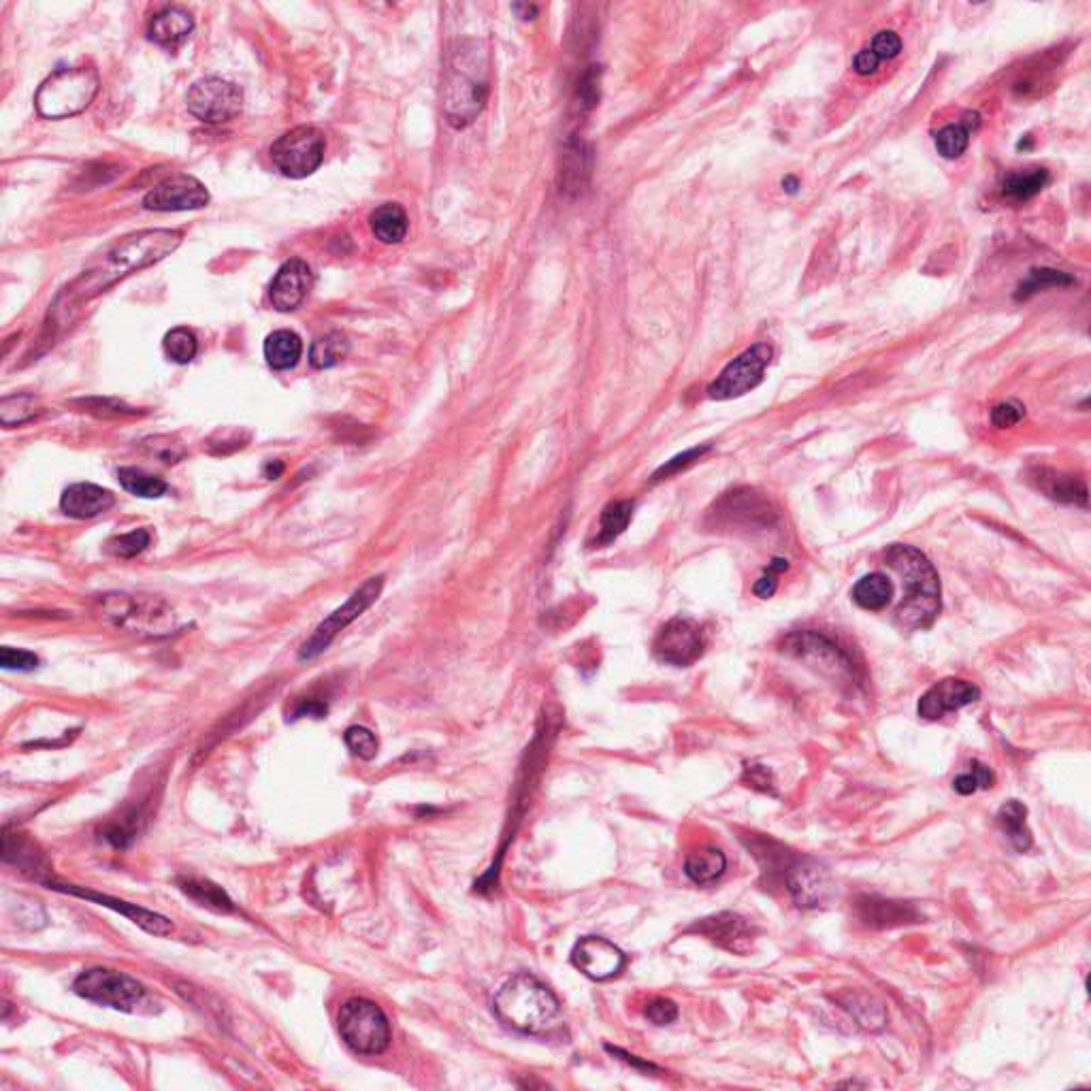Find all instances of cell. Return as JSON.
<instances>
[{
	"instance_id": "cell-14",
	"label": "cell",
	"mask_w": 1091,
	"mask_h": 1091,
	"mask_svg": "<svg viewBox=\"0 0 1091 1091\" xmlns=\"http://www.w3.org/2000/svg\"><path fill=\"white\" fill-rule=\"evenodd\" d=\"M706 633L689 618L667 621L653 642V653L661 663L689 667L704 655Z\"/></svg>"
},
{
	"instance_id": "cell-57",
	"label": "cell",
	"mask_w": 1091,
	"mask_h": 1091,
	"mask_svg": "<svg viewBox=\"0 0 1091 1091\" xmlns=\"http://www.w3.org/2000/svg\"><path fill=\"white\" fill-rule=\"evenodd\" d=\"M606 1049H608L612 1055L621 1057V1060H625L627 1064H633L635 1068H642V1070H657L650 1062H642V1060H638V1057L631 1055V1053H627V1051H623V1049H614V1047H606Z\"/></svg>"
},
{
	"instance_id": "cell-47",
	"label": "cell",
	"mask_w": 1091,
	"mask_h": 1091,
	"mask_svg": "<svg viewBox=\"0 0 1091 1091\" xmlns=\"http://www.w3.org/2000/svg\"><path fill=\"white\" fill-rule=\"evenodd\" d=\"M143 446L152 454V457H156L158 461L167 465H173L186 457V450L179 444H175L171 437H150L145 439Z\"/></svg>"
},
{
	"instance_id": "cell-59",
	"label": "cell",
	"mask_w": 1091,
	"mask_h": 1091,
	"mask_svg": "<svg viewBox=\"0 0 1091 1091\" xmlns=\"http://www.w3.org/2000/svg\"><path fill=\"white\" fill-rule=\"evenodd\" d=\"M512 9H514L516 13H520L518 18H523V20H533L535 15H537V7H529V5H514Z\"/></svg>"
},
{
	"instance_id": "cell-17",
	"label": "cell",
	"mask_w": 1091,
	"mask_h": 1091,
	"mask_svg": "<svg viewBox=\"0 0 1091 1091\" xmlns=\"http://www.w3.org/2000/svg\"><path fill=\"white\" fill-rule=\"evenodd\" d=\"M45 885L50 887V889H54V891L71 893V895H75V898L88 900V902H94V904H99V906H105V908L113 910V913H120V915H124L126 919L133 921L137 927H141L143 932H148V934H152V936H171V934H173V923H171V919L154 913V910H148V908H143V906H137V904H130V902L118 900V898H111V895H107V893H99V891H90V889H84V887H77V885H58V883H45Z\"/></svg>"
},
{
	"instance_id": "cell-38",
	"label": "cell",
	"mask_w": 1091,
	"mask_h": 1091,
	"mask_svg": "<svg viewBox=\"0 0 1091 1091\" xmlns=\"http://www.w3.org/2000/svg\"><path fill=\"white\" fill-rule=\"evenodd\" d=\"M41 414V403L35 395H11L0 401V420L3 427L11 429Z\"/></svg>"
},
{
	"instance_id": "cell-7",
	"label": "cell",
	"mask_w": 1091,
	"mask_h": 1091,
	"mask_svg": "<svg viewBox=\"0 0 1091 1091\" xmlns=\"http://www.w3.org/2000/svg\"><path fill=\"white\" fill-rule=\"evenodd\" d=\"M341 1040L358 1055H382L390 1047V1025L382 1008L365 998L341 1004L337 1015Z\"/></svg>"
},
{
	"instance_id": "cell-31",
	"label": "cell",
	"mask_w": 1091,
	"mask_h": 1091,
	"mask_svg": "<svg viewBox=\"0 0 1091 1091\" xmlns=\"http://www.w3.org/2000/svg\"><path fill=\"white\" fill-rule=\"evenodd\" d=\"M893 593H895V589H893L891 580L885 574L874 572V574L863 576L853 586V601L863 610L881 612L891 604Z\"/></svg>"
},
{
	"instance_id": "cell-44",
	"label": "cell",
	"mask_w": 1091,
	"mask_h": 1091,
	"mask_svg": "<svg viewBox=\"0 0 1091 1091\" xmlns=\"http://www.w3.org/2000/svg\"><path fill=\"white\" fill-rule=\"evenodd\" d=\"M344 742L346 746L352 751V755H356L358 759H365V761H371L373 757L378 755V738L373 736V731H369L367 727H361V725H352L346 729L344 734Z\"/></svg>"
},
{
	"instance_id": "cell-50",
	"label": "cell",
	"mask_w": 1091,
	"mask_h": 1091,
	"mask_svg": "<svg viewBox=\"0 0 1091 1091\" xmlns=\"http://www.w3.org/2000/svg\"><path fill=\"white\" fill-rule=\"evenodd\" d=\"M1023 416H1025V410H1023V405L1017 403V401L998 403L991 410V422H993V427H998V429H1008V427L1019 425V422L1023 420Z\"/></svg>"
},
{
	"instance_id": "cell-11",
	"label": "cell",
	"mask_w": 1091,
	"mask_h": 1091,
	"mask_svg": "<svg viewBox=\"0 0 1091 1091\" xmlns=\"http://www.w3.org/2000/svg\"><path fill=\"white\" fill-rule=\"evenodd\" d=\"M382 589H384V576H373L358 586V589L348 597L346 604L337 608L331 616L324 618V621L312 633V638L303 642L299 650V659L309 661L322 655L341 631H344L348 625H352L358 616H363V612H367L373 604H376L378 597L382 595Z\"/></svg>"
},
{
	"instance_id": "cell-42",
	"label": "cell",
	"mask_w": 1091,
	"mask_h": 1091,
	"mask_svg": "<svg viewBox=\"0 0 1091 1091\" xmlns=\"http://www.w3.org/2000/svg\"><path fill=\"white\" fill-rule=\"evenodd\" d=\"M150 542H152V537H150L148 529H135L130 533H124V535L111 537V540L107 542V552L113 557H120V559H133V557L141 555V552L150 546Z\"/></svg>"
},
{
	"instance_id": "cell-61",
	"label": "cell",
	"mask_w": 1091,
	"mask_h": 1091,
	"mask_svg": "<svg viewBox=\"0 0 1091 1091\" xmlns=\"http://www.w3.org/2000/svg\"><path fill=\"white\" fill-rule=\"evenodd\" d=\"M1017 148H1019V150H1030V148H1032V137L1028 135V137H1025V141L1021 139V141L1017 143Z\"/></svg>"
},
{
	"instance_id": "cell-1",
	"label": "cell",
	"mask_w": 1091,
	"mask_h": 1091,
	"mask_svg": "<svg viewBox=\"0 0 1091 1091\" xmlns=\"http://www.w3.org/2000/svg\"><path fill=\"white\" fill-rule=\"evenodd\" d=\"M182 231L171 229H150L139 231L120 239L96 260L84 269L79 278L67 286V290L56 299L50 316L54 318V327H62L73 318V312L84 307V303L96 299L99 295L124 280L126 275L139 269L152 267L162 258L171 256L179 243H182Z\"/></svg>"
},
{
	"instance_id": "cell-54",
	"label": "cell",
	"mask_w": 1091,
	"mask_h": 1091,
	"mask_svg": "<svg viewBox=\"0 0 1091 1091\" xmlns=\"http://www.w3.org/2000/svg\"><path fill=\"white\" fill-rule=\"evenodd\" d=\"M744 780L748 783V787L759 789V791H763V793H772V795L776 793V791H774V778H772L770 770H768V768H763V765H757V763L746 765Z\"/></svg>"
},
{
	"instance_id": "cell-8",
	"label": "cell",
	"mask_w": 1091,
	"mask_h": 1091,
	"mask_svg": "<svg viewBox=\"0 0 1091 1091\" xmlns=\"http://www.w3.org/2000/svg\"><path fill=\"white\" fill-rule=\"evenodd\" d=\"M778 520L776 510L768 499H763L751 488H738L723 495L708 512L706 525L712 531L725 533H753L770 529Z\"/></svg>"
},
{
	"instance_id": "cell-46",
	"label": "cell",
	"mask_w": 1091,
	"mask_h": 1091,
	"mask_svg": "<svg viewBox=\"0 0 1091 1091\" xmlns=\"http://www.w3.org/2000/svg\"><path fill=\"white\" fill-rule=\"evenodd\" d=\"M710 448H712L710 444H704V446H697V448H691V450H687V452L678 454V457H674L672 461H667L665 465H661V467L655 471L653 480L659 482V480H665V478L680 474L682 469H687V467H691L693 463H697L699 459H702L706 452H710Z\"/></svg>"
},
{
	"instance_id": "cell-53",
	"label": "cell",
	"mask_w": 1091,
	"mask_h": 1091,
	"mask_svg": "<svg viewBox=\"0 0 1091 1091\" xmlns=\"http://www.w3.org/2000/svg\"><path fill=\"white\" fill-rule=\"evenodd\" d=\"M578 99H580V105L584 109H591V107L597 105V101H599V71H595V67H591V71H586L584 77L580 79Z\"/></svg>"
},
{
	"instance_id": "cell-28",
	"label": "cell",
	"mask_w": 1091,
	"mask_h": 1091,
	"mask_svg": "<svg viewBox=\"0 0 1091 1091\" xmlns=\"http://www.w3.org/2000/svg\"><path fill=\"white\" fill-rule=\"evenodd\" d=\"M263 350H265L267 365L271 369L288 371L292 367H297V363L301 361L303 341L295 331L280 329V331H273L265 339V348Z\"/></svg>"
},
{
	"instance_id": "cell-33",
	"label": "cell",
	"mask_w": 1091,
	"mask_h": 1091,
	"mask_svg": "<svg viewBox=\"0 0 1091 1091\" xmlns=\"http://www.w3.org/2000/svg\"><path fill=\"white\" fill-rule=\"evenodd\" d=\"M1025 817H1028V808L1017 800L1006 802L998 810V817H996L1002 832L1008 836V840L1013 842V846L1019 853H1025L1032 846V832L1028 829V825H1025Z\"/></svg>"
},
{
	"instance_id": "cell-49",
	"label": "cell",
	"mask_w": 1091,
	"mask_h": 1091,
	"mask_svg": "<svg viewBox=\"0 0 1091 1091\" xmlns=\"http://www.w3.org/2000/svg\"><path fill=\"white\" fill-rule=\"evenodd\" d=\"M789 569V563L785 559H774L765 572L753 586V593L761 599H770L778 589V574H783Z\"/></svg>"
},
{
	"instance_id": "cell-29",
	"label": "cell",
	"mask_w": 1091,
	"mask_h": 1091,
	"mask_svg": "<svg viewBox=\"0 0 1091 1091\" xmlns=\"http://www.w3.org/2000/svg\"><path fill=\"white\" fill-rule=\"evenodd\" d=\"M727 870V857L716 846H702L685 859V874L695 885H710Z\"/></svg>"
},
{
	"instance_id": "cell-4",
	"label": "cell",
	"mask_w": 1091,
	"mask_h": 1091,
	"mask_svg": "<svg viewBox=\"0 0 1091 1091\" xmlns=\"http://www.w3.org/2000/svg\"><path fill=\"white\" fill-rule=\"evenodd\" d=\"M495 1015L512 1030L523 1034H544L555 1025L561 1004L540 979L520 972L503 985L493 1002Z\"/></svg>"
},
{
	"instance_id": "cell-23",
	"label": "cell",
	"mask_w": 1091,
	"mask_h": 1091,
	"mask_svg": "<svg viewBox=\"0 0 1091 1091\" xmlns=\"http://www.w3.org/2000/svg\"><path fill=\"white\" fill-rule=\"evenodd\" d=\"M113 506H116V495L92 482L73 484L60 497V510L77 520L105 514Z\"/></svg>"
},
{
	"instance_id": "cell-60",
	"label": "cell",
	"mask_w": 1091,
	"mask_h": 1091,
	"mask_svg": "<svg viewBox=\"0 0 1091 1091\" xmlns=\"http://www.w3.org/2000/svg\"><path fill=\"white\" fill-rule=\"evenodd\" d=\"M783 188H785V192H789V194H795V192H797V188H800V182H797V177L789 175V177H785V179H783Z\"/></svg>"
},
{
	"instance_id": "cell-45",
	"label": "cell",
	"mask_w": 1091,
	"mask_h": 1091,
	"mask_svg": "<svg viewBox=\"0 0 1091 1091\" xmlns=\"http://www.w3.org/2000/svg\"><path fill=\"white\" fill-rule=\"evenodd\" d=\"M872 1000L868 998H851V1002H846L844 1008H849L851 1015L859 1021L861 1028L866 1030H881L885 1025V1011L881 1004H874L870 1006Z\"/></svg>"
},
{
	"instance_id": "cell-32",
	"label": "cell",
	"mask_w": 1091,
	"mask_h": 1091,
	"mask_svg": "<svg viewBox=\"0 0 1091 1091\" xmlns=\"http://www.w3.org/2000/svg\"><path fill=\"white\" fill-rule=\"evenodd\" d=\"M633 508H635L633 501H629V499L608 503V506L604 508V512H601V518H599L595 546H610L616 540V537H621L625 533V529L629 527V523H631Z\"/></svg>"
},
{
	"instance_id": "cell-18",
	"label": "cell",
	"mask_w": 1091,
	"mask_h": 1091,
	"mask_svg": "<svg viewBox=\"0 0 1091 1091\" xmlns=\"http://www.w3.org/2000/svg\"><path fill=\"white\" fill-rule=\"evenodd\" d=\"M981 691L972 682L962 678H944L921 695L917 712L925 721H938L944 714L957 712L959 708L979 702Z\"/></svg>"
},
{
	"instance_id": "cell-9",
	"label": "cell",
	"mask_w": 1091,
	"mask_h": 1091,
	"mask_svg": "<svg viewBox=\"0 0 1091 1091\" xmlns=\"http://www.w3.org/2000/svg\"><path fill=\"white\" fill-rule=\"evenodd\" d=\"M73 991L79 998L122 1013H135L145 1000V987L137 979L101 966L81 972L73 983Z\"/></svg>"
},
{
	"instance_id": "cell-40",
	"label": "cell",
	"mask_w": 1091,
	"mask_h": 1091,
	"mask_svg": "<svg viewBox=\"0 0 1091 1091\" xmlns=\"http://www.w3.org/2000/svg\"><path fill=\"white\" fill-rule=\"evenodd\" d=\"M970 130H972V122H964V124H949L944 126L942 130H938L936 135V150L942 158H949V160H955L962 156L966 150H968V143H970Z\"/></svg>"
},
{
	"instance_id": "cell-22",
	"label": "cell",
	"mask_w": 1091,
	"mask_h": 1091,
	"mask_svg": "<svg viewBox=\"0 0 1091 1091\" xmlns=\"http://www.w3.org/2000/svg\"><path fill=\"white\" fill-rule=\"evenodd\" d=\"M691 932H699L710 938L719 947L744 955L753 944V927L744 917L734 913H721L708 919H702L691 927Z\"/></svg>"
},
{
	"instance_id": "cell-52",
	"label": "cell",
	"mask_w": 1091,
	"mask_h": 1091,
	"mask_svg": "<svg viewBox=\"0 0 1091 1091\" xmlns=\"http://www.w3.org/2000/svg\"><path fill=\"white\" fill-rule=\"evenodd\" d=\"M644 1015L655 1025H670L678 1019V1006L667 998H655L646 1004Z\"/></svg>"
},
{
	"instance_id": "cell-16",
	"label": "cell",
	"mask_w": 1091,
	"mask_h": 1091,
	"mask_svg": "<svg viewBox=\"0 0 1091 1091\" xmlns=\"http://www.w3.org/2000/svg\"><path fill=\"white\" fill-rule=\"evenodd\" d=\"M627 957L625 953L616 947L614 942L599 938V936H586L580 938L572 951V964L593 981H610L614 976L621 974L625 968Z\"/></svg>"
},
{
	"instance_id": "cell-13",
	"label": "cell",
	"mask_w": 1091,
	"mask_h": 1091,
	"mask_svg": "<svg viewBox=\"0 0 1091 1091\" xmlns=\"http://www.w3.org/2000/svg\"><path fill=\"white\" fill-rule=\"evenodd\" d=\"M772 354L774 350L768 344H755L753 348L742 352L708 386V397L716 401H729L751 393L753 388L763 382L765 369L772 363Z\"/></svg>"
},
{
	"instance_id": "cell-2",
	"label": "cell",
	"mask_w": 1091,
	"mask_h": 1091,
	"mask_svg": "<svg viewBox=\"0 0 1091 1091\" xmlns=\"http://www.w3.org/2000/svg\"><path fill=\"white\" fill-rule=\"evenodd\" d=\"M444 113L450 126L465 128L474 122L488 99V54L476 39L452 45L444 71Z\"/></svg>"
},
{
	"instance_id": "cell-20",
	"label": "cell",
	"mask_w": 1091,
	"mask_h": 1091,
	"mask_svg": "<svg viewBox=\"0 0 1091 1091\" xmlns=\"http://www.w3.org/2000/svg\"><path fill=\"white\" fill-rule=\"evenodd\" d=\"M312 284L314 273L309 265L301 258H292L275 273L269 286V299L278 312H292L305 301Z\"/></svg>"
},
{
	"instance_id": "cell-27",
	"label": "cell",
	"mask_w": 1091,
	"mask_h": 1091,
	"mask_svg": "<svg viewBox=\"0 0 1091 1091\" xmlns=\"http://www.w3.org/2000/svg\"><path fill=\"white\" fill-rule=\"evenodd\" d=\"M177 887L184 895H188L192 902H197L203 908L216 910V913H235V904L229 898V893H226L220 885L207 881V878L179 876Z\"/></svg>"
},
{
	"instance_id": "cell-25",
	"label": "cell",
	"mask_w": 1091,
	"mask_h": 1091,
	"mask_svg": "<svg viewBox=\"0 0 1091 1091\" xmlns=\"http://www.w3.org/2000/svg\"><path fill=\"white\" fill-rule=\"evenodd\" d=\"M192 30V13L179 5H169L160 9L150 20L148 35L154 43L167 47V50H175L177 45H182L192 35Z\"/></svg>"
},
{
	"instance_id": "cell-37",
	"label": "cell",
	"mask_w": 1091,
	"mask_h": 1091,
	"mask_svg": "<svg viewBox=\"0 0 1091 1091\" xmlns=\"http://www.w3.org/2000/svg\"><path fill=\"white\" fill-rule=\"evenodd\" d=\"M1049 184L1047 169H1034L1030 173H1011L1004 177L1002 192L1015 201H1030Z\"/></svg>"
},
{
	"instance_id": "cell-3",
	"label": "cell",
	"mask_w": 1091,
	"mask_h": 1091,
	"mask_svg": "<svg viewBox=\"0 0 1091 1091\" xmlns=\"http://www.w3.org/2000/svg\"><path fill=\"white\" fill-rule=\"evenodd\" d=\"M885 561L902 576L904 597L895 610V623L904 631L930 629L940 612V578L921 550L893 544Z\"/></svg>"
},
{
	"instance_id": "cell-6",
	"label": "cell",
	"mask_w": 1091,
	"mask_h": 1091,
	"mask_svg": "<svg viewBox=\"0 0 1091 1091\" xmlns=\"http://www.w3.org/2000/svg\"><path fill=\"white\" fill-rule=\"evenodd\" d=\"M103 616L118 629L160 638L175 629L177 616L162 599L130 593H107L101 599Z\"/></svg>"
},
{
	"instance_id": "cell-36",
	"label": "cell",
	"mask_w": 1091,
	"mask_h": 1091,
	"mask_svg": "<svg viewBox=\"0 0 1091 1091\" xmlns=\"http://www.w3.org/2000/svg\"><path fill=\"white\" fill-rule=\"evenodd\" d=\"M348 352H350V344L346 335L327 333L318 337L312 344V350H309V363H312L314 369H329L344 361Z\"/></svg>"
},
{
	"instance_id": "cell-43",
	"label": "cell",
	"mask_w": 1091,
	"mask_h": 1091,
	"mask_svg": "<svg viewBox=\"0 0 1091 1091\" xmlns=\"http://www.w3.org/2000/svg\"><path fill=\"white\" fill-rule=\"evenodd\" d=\"M993 780H996V776H993V772L987 768L985 763L981 761H970L968 765V772L959 774L955 780H953V789L959 793V795H972L979 789H991L993 787Z\"/></svg>"
},
{
	"instance_id": "cell-21",
	"label": "cell",
	"mask_w": 1091,
	"mask_h": 1091,
	"mask_svg": "<svg viewBox=\"0 0 1091 1091\" xmlns=\"http://www.w3.org/2000/svg\"><path fill=\"white\" fill-rule=\"evenodd\" d=\"M783 650L802 659H817L821 665L836 672V676L853 674L851 659L834 642H829L825 635H819L817 631H797L787 635Z\"/></svg>"
},
{
	"instance_id": "cell-34",
	"label": "cell",
	"mask_w": 1091,
	"mask_h": 1091,
	"mask_svg": "<svg viewBox=\"0 0 1091 1091\" xmlns=\"http://www.w3.org/2000/svg\"><path fill=\"white\" fill-rule=\"evenodd\" d=\"M3 857L9 863L24 868V872H37L43 866V855L37 851V846L32 844L24 834H11L9 827H5L3 834Z\"/></svg>"
},
{
	"instance_id": "cell-55",
	"label": "cell",
	"mask_w": 1091,
	"mask_h": 1091,
	"mask_svg": "<svg viewBox=\"0 0 1091 1091\" xmlns=\"http://www.w3.org/2000/svg\"><path fill=\"white\" fill-rule=\"evenodd\" d=\"M327 704L320 702V699H314V697H307V699H301V702L295 706V710H292V719H303V716H314V719H322L324 714H327Z\"/></svg>"
},
{
	"instance_id": "cell-35",
	"label": "cell",
	"mask_w": 1091,
	"mask_h": 1091,
	"mask_svg": "<svg viewBox=\"0 0 1091 1091\" xmlns=\"http://www.w3.org/2000/svg\"><path fill=\"white\" fill-rule=\"evenodd\" d=\"M118 480L124 491L141 499H160L162 495L169 493V484L165 480H160L148 474V471L137 469V467H122L118 471Z\"/></svg>"
},
{
	"instance_id": "cell-41",
	"label": "cell",
	"mask_w": 1091,
	"mask_h": 1091,
	"mask_svg": "<svg viewBox=\"0 0 1091 1091\" xmlns=\"http://www.w3.org/2000/svg\"><path fill=\"white\" fill-rule=\"evenodd\" d=\"M1077 284V280L1072 278V275L1064 273V271H1055V269H1032L1028 280H1025L1019 290H1017V299H1030L1032 295H1036V292L1045 290V288H1060V286H1072Z\"/></svg>"
},
{
	"instance_id": "cell-5",
	"label": "cell",
	"mask_w": 1091,
	"mask_h": 1091,
	"mask_svg": "<svg viewBox=\"0 0 1091 1091\" xmlns=\"http://www.w3.org/2000/svg\"><path fill=\"white\" fill-rule=\"evenodd\" d=\"M101 88V77L92 67L58 69L37 90L35 107L41 118L62 120L86 111Z\"/></svg>"
},
{
	"instance_id": "cell-19",
	"label": "cell",
	"mask_w": 1091,
	"mask_h": 1091,
	"mask_svg": "<svg viewBox=\"0 0 1091 1091\" xmlns=\"http://www.w3.org/2000/svg\"><path fill=\"white\" fill-rule=\"evenodd\" d=\"M783 881L791 898L802 908H817L827 895V874L817 861L795 857L785 863Z\"/></svg>"
},
{
	"instance_id": "cell-10",
	"label": "cell",
	"mask_w": 1091,
	"mask_h": 1091,
	"mask_svg": "<svg viewBox=\"0 0 1091 1091\" xmlns=\"http://www.w3.org/2000/svg\"><path fill=\"white\" fill-rule=\"evenodd\" d=\"M327 139L314 126H297L271 145L275 169L290 179H303L316 173L324 162Z\"/></svg>"
},
{
	"instance_id": "cell-56",
	"label": "cell",
	"mask_w": 1091,
	"mask_h": 1091,
	"mask_svg": "<svg viewBox=\"0 0 1091 1091\" xmlns=\"http://www.w3.org/2000/svg\"><path fill=\"white\" fill-rule=\"evenodd\" d=\"M878 64H881V60H878L870 50H861V52L853 58V69H855V73H859V75H872V73H876Z\"/></svg>"
},
{
	"instance_id": "cell-15",
	"label": "cell",
	"mask_w": 1091,
	"mask_h": 1091,
	"mask_svg": "<svg viewBox=\"0 0 1091 1091\" xmlns=\"http://www.w3.org/2000/svg\"><path fill=\"white\" fill-rule=\"evenodd\" d=\"M209 203V192L197 177L177 173L162 179L143 197V207L152 211H192Z\"/></svg>"
},
{
	"instance_id": "cell-51",
	"label": "cell",
	"mask_w": 1091,
	"mask_h": 1091,
	"mask_svg": "<svg viewBox=\"0 0 1091 1091\" xmlns=\"http://www.w3.org/2000/svg\"><path fill=\"white\" fill-rule=\"evenodd\" d=\"M868 50L878 60H891V58H895L902 52V39L891 30H883V32H878V35L872 39V45L868 47Z\"/></svg>"
},
{
	"instance_id": "cell-24",
	"label": "cell",
	"mask_w": 1091,
	"mask_h": 1091,
	"mask_svg": "<svg viewBox=\"0 0 1091 1091\" xmlns=\"http://www.w3.org/2000/svg\"><path fill=\"white\" fill-rule=\"evenodd\" d=\"M855 908H857V917L863 921V925L876 927V930L915 923L919 919V913L913 904L876 898V895H861Z\"/></svg>"
},
{
	"instance_id": "cell-58",
	"label": "cell",
	"mask_w": 1091,
	"mask_h": 1091,
	"mask_svg": "<svg viewBox=\"0 0 1091 1091\" xmlns=\"http://www.w3.org/2000/svg\"><path fill=\"white\" fill-rule=\"evenodd\" d=\"M282 471H284V463L273 461V463H269V465L265 467V476H267L269 480H278V478L282 476Z\"/></svg>"
},
{
	"instance_id": "cell-12",
	"label": "cell",
	"mask_w": 1091,
	"mask_h": 1091,
	"mask_svg": "<svg viewBox=\"0 0 1091 1091\" xmlns=\"http://www.w3.org/2000/svg\"><path fill=\"white\" fill-rule=\"evenodd\" d=\"M186 105L192 116L205 124H226L241 113L243 92L229 79L203 77L192 84Z\"/></svg>"
},
{
	"instance_id": "cell-26",
	"label": "cell",
	"mask_w": 1091,
	"mask_h": 1091,
	"mask_svg": "<svg viewBox=\"0 0 1091 1091\" xmlns=\"http://www.w3.org/2000/svg\"><path fill=\"white\" fill-rule=\"evenodd\" d=\"M1032 480L1049 499L1060 501V503H1070V506L1087 508L1089 495L1083 480L1060 474V471H1053V469H1038L1032 476Z\"/></svg>"
},
{
	"instance_id": "cell-48",
	"label": "cell",
	"mask_w": 1091,
	"mask_h": 1091,
	"mask_svg": "<svg viewBox=\"0 0 1091 1091\" xmlns=\"http://www.w3.org/2000/svg\"><path fill=\"white\" fill-rule=\"evenodd\" d=\"M0 665H3V670H9V672H30L39 665V657L35 653H30V650L5 646L3 650H0Z\"/></svg>"
},
{
	"instance_id": "cell-30",
	"label": "cell",
	"mask_w": 1091,
	"mask_h": 1091,
	"mask_svg": "<svg viewBox=\"0 0 1091 1091\" xmlns=\"http://www.w3.org/2000/svg\"><path fill=\"white\" fill-rule=\"evenodd\" d=\"M369 226L376 239L393 246V243H401L405 239L410 220H407L405 209L399 203H384L369 216Z\"/></svg>"
},
{
	"instance_id": "cell-39",
	"label": "cell",
	"mask_w": 1091,
	"mask_h": 1091,
	"mask_svg": "<svg viewBox=\"0 0 1091 1091\" xmlns=\"http://www.w3.org/2000/svg\"><path fill=\"white\" fill-rule=\"evenodd\" d=\"M162 346H165V352L167 356L171 358L173 363L177 365H188L194 361V356H197L199 352V341H197V335H194L190 329L186 327H175L171 329L167 335H165V341H162Z\"/></svg>"
}]
</instances>
